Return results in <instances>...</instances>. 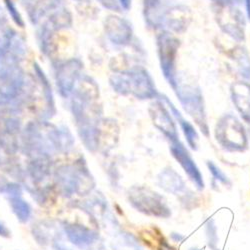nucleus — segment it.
Wrapping results in <instances>:
<instances>
[{
  "label": "nucleus",
  "mask_w": 250,
  "mask_h": 250,
  "mask_svg": "<svg viewBox=\"0 0 250 250\" xmlns=\"http://www.w3.org/2000/svg\"><path fill=\"white\" fill-rule=\"evenodd\" d=\"M110 84L116 92L122 95L132 94L137 99H153L159 96L152 77L141 67L112 75Z\"/></svg>",
  "instance_id": "nucleus-1"
},
{
  "label": "nucleus",
  "mask_w": 250,
  "mask_h": 250,
  "mask_svg": "<svg viewBox=\"0 0 250 250\" xmlns=\"http://www.w3.org/2000/svg\"><path fill=\"white\" fill-rule=\"evenodd\" d=\"M215 137L221 146L229 151H243L247 148V134L243 124L231 113L219 118L215 126Z\"/></svg>",
  "instance_id": "nucleus-2"
},
{
  "label": "nucleus",
  "mask_w": 250,
  "mask_h": 250,
  "mask_svg": "<svg viewBox=\"0 0 250 250\" xmlns=\"http://www.w3.org/2000/svg\"><path fill=\"white\" fill-rule=\"evenodd\" d=\"M156 46L160 68L164 78L175 90L178 86L176 60L180 41L173 34L163 31L156 37Z\"/></svg>",
  "instance_id": "nucleus-3"
},
{
  "label": "nucleus",
  "mask_w": 250,
  "mask_h": 250,
  "mask_svg": "<svg viewBox=\"0 0 250 250\" xmlns=\"http://www.w3.org/2000/svg\"><path fill=\"white\" fill-rule=\"evenodd\" d=\"M174 91L185 112L192 118L206 137L209 136V126H208L204 99L200 88L193 85H181L178 83V86Z\"/></svg>",
  "instance_id": "nucleus-4"
},
{
  "label": "nucleus",
  "mask_w": 250,
  "mask_h": 250,
  "mask_svg": "<svg viewBox=\"0 0 250 250\" xmlns=\"http://www.w3.org/2000/svg\"><path fill=\"white\" fill-rule=\"evenodd\" d=\"M57 187L61 194L70 197L74 194L83 193L90 188L85 186L86 182H90L91 177L87 169L76 167L74 165H63L55 172Z\"/></svg>",
  "instance_id": "nucleus-5"
},
{
  "label": "nucleus",
  "mask_w": 250,
  "mask_h": 250,
  "mask_svg": "<svg viewBox=\"0 0 250 250\" xmlns=\"http://www.w3.org/2000/svg\"><path fill=\"white\" fill-rule=\"evenodd\" d=\"M131 205L140 212L157 217H167L169 213L163 198L144 187H132L128 194Z\"/></svg>",
  "instance_id": "nucleus-6"
},
{
  "label": "nucleus",
  "mask_w": 250,
  "mask_h": 250,
  "mask_svg": "<svg viewBox=\"0 0 250 250\" xmlns=\"http://www.w3.org/2000/svg\"><path fill=\"white\" fill-rule=\"evenodd\" d=\"M218 10L220 11L217 15V21L220 28L238 42L243 41L245 38V18L243 13L235 6H218Z\"/></svg>",
  "instance_id": "nucleus-7"
},
{
  "label": "nucleus",
  "mask_w": 250,
  "mask_h": 250,
  "mask_svg": "<svg viewBox=\"0 0 250 250\" xmlns=\"http://www.w3.org/2000/svg\"><path fill=\"white\" fill-rule=\"evenodd\" d=\"M158 100L152 103L149 107V113L155 126L167 137L170 142L179 140L177 127L175 122L170 115V110L165 105V103L157 98Z\"/></svg>",
  "instance_id": "nucleus-8"
},
{
  "label": "nucleus",
  "mask_w": 250,
  "mask_h": 250,
  "mask_svg": "<svg viewBox=\"0 0 250 250\" xmlns=\"http://www.w3.org/2000/svg\"><path fill=\"white\" fill-rule=\"evenodd\" d=\"M81 69V61L76 58L65 61L57 68L56 84L62 96L68 97L73 92Z\"/></svg>",
  "instance_id": "nucleus-9"
},
{
  "label": "nucleus",
  "mask_w": 250,
  "mask_h": 250,
  "mask_svg": "<svg viewBox=\"0 0 250 250\" xmlns=\"http://www.w3.org/2000/svg\"><path fill=\"white\" fill-rule=\"evenodd\" d=\"M170 151L173 157L179 162L182 166L184 171L189 176V178L196 184L199 189H202L204 187V182L202 179V175L196 166L194 160L189 154L188 150L185 148L184 145L180 142V140L171 142Z\"/></svg>",
  "instance_id": "nucleus-10"
},
{
  "label": "nucleus",
  "mask_w": 250,
  "mask_h": 250,
  "mask_svg": "<svg viewBox=\"0 0 250 250\" xmlns=\"http://www.w3.org/2000/svg\"><path fill=\"white\" fill-rule=\"evenodd\" d=\"M105 32L112 43L125 45L131 40L132 27L126 19L112 15L106 19Z\"/></svg>",
  "instance_id": "nucleus-11"
},
{
  "label": "nucleus",
  "mask_w": 250,
  "mask_h": 250,
  "mask_svg": "<svg viewBox=\"0 0 250 250\" xmlns=\"http://www.w3.org/2000/svg\"><path fill=\"white\" fill-rule=\"evenodd\" d=\"M64 232L68 240L80 249H87L98 240V233L92 229L76 223H65Z\"/></svg>",
  "instance_id": "nucleus-12"
},
{
  "label": "nucleus",
  "mask_w": 250,
  "mask_h": 250,
  "mask_svg": "<svg viewBox=\"0 0 250 250\" xmlns=\"http://www.w3.org/2000/svg\"><path fill=\"white\" fill-rule=\"evenodd\" d=\"M231 100L243 121L250 124V83L234 82L230 87Z\"/></svg>",
  "instance_id": "nucleus-13"
},
{
  "label": "nucleus",
  "mask_w": 250,
  "mask_h": 250,
  "mask_svg": "<svg viewBox=\"0 0 250 250\" xmlns=\"http://www.w3.org/2000/svg\"><path fill=\"white\" fill-rule=\"evenodd\" d=\"M159 96L161 98H159L160 100H162L166 105H167V107L169 108L171 114L173 115V117L176 119V121L179 123L180 127L186 137V140H187V143H188V145L190 146L191 149L193 150H197L198 148V141H199V136H198V133L196 131V129L194 128L193 125L189 122L187 121L183 115L180 113V111L174 106V104L168 99V97H166L165 95H161L159 94Z\"/></svg>",
  "instance_id": "nucleus-14"
},
{
  "label": "nucleus",
  "mask_w": 250,
  "mask_h": 250,
  "mask_svg": "<svg viewBox=\"0 0 250 250\" xmlns=\"http://www.w3.org/2000/svg\"><path fill=\"white\" fill-rule=\"evenodd\" d=\"M22 78L15 71L0 75V104H6L14 99L22 87Z\"/></svg>",
  "instance_id": "nucleus-15"
},
{
  "label": "nucleus",
  "mask_w": 250,
  "mask_h": 250,
  "mask_svg": "<svg viewBox=\"0 0 250 250\" xmlns=\"http://www.w3.org/2000/svg\"><path fill=\"white\" fill-rule=\"evenodd\" d=\"M145 21L151 27H159L165 22L167 10L163 5V0H144Z\"/></svg>",
  "instance_id": "nucleus-16"
},
{
  "label": "nucleus",
  "mask_w": 250,
  "mask_h": 250,
  "mask_svg": "<svg viewBox=\"0 0 250 250\" xmlns=\"http://www.w3.org/2000/svg\"><path fill=\"white\" fill-rule=\"evenodd\" d=\"M28 173L35 183L43 182L49 175L47 156H38L28 165Z\"/></svg>",
  "instance_id": "nucleus-17"
},
{
  "label": "nucleus",
  "mask_w": 250,
  "mask_h": 250,
  "mask_svg": "<svg viewBox=\"0 0 250 250\" xmlns=\"http://www.w3.org/2000/svg\"><path fill=\"white\" fill-rule=\"evenodd\" d=\"M159 182L165 190L172 193L179 192L183 188V182L180 179V176L173 169H167L161 172Z\"/></svg>",
  "instance_id": "nucleus-18"
},
{
  "label": "nucleus",
  "mask_w": 250,
  "mask_h": 250,
  "mask_svg": "<svg viewBox=\"0 0 250 250\" xmlns=\"http://www.w3.org/2000/svg\"><path fill=\"white\" fill-rule=\"evenodd\" d=\"M15 37L13 30L7 24V19L0 9V53L6 52Z\"/></svg>",
  "instance_id": "nucleus-19"
},
{
  "label": "nucleus",
  "mask_w": 250,
  "mask_h": 250,
  "mask_svg": "<svg viewBox=\"0 0 250 250\" xmlns=\"http://www.w3.org/2000/svg\"><path fill=\"white\" fill-rule=\"evenodd\" d=\"M9 203L13 213L20 222L24 223L29 220L31 216V207L21 196L9 198Z\"/></svg>",
  "instance_id": "nucleus-20"
},
{
  "label": "nucleus",
  "mask_w": 250,
  "mask_h": 250,
  "mask_svg": "<svg viewBox=\"0 0 250 250\" xmlns=\"http://www.w3.org/2000/svg\"><path fill=\"white\" fill-rule=\"evenodd\" d=\"M60 0H36V3L33 4V7L30 12V17L33 22H37L46 12L59 7Z\"/></svg>",
  "instance_id": "nucleus-21"
},
{
  "label": "nucleus",
  "mask_w": 250,
  "mask_h": 250,
  "mask_svg": "<svg viewBox=\"0 0 250 250\" xmlns=\"http://www.w3.org/2000/svg\"><path fill=\"white\" fill-rule=\"evenodd\" d=\"M110 250H141L136 240L130 234H119L110 245Z\"/></svg>",
  "instance_id": "nucleus-22"
},
{
  "label": "nucleus",
  "mask_w": 250,
  "mask_h": 250,
  "mask_svg": "<svg viewBox=\"0 0 250 250\" xmlns=\"http://www.w3.org/2000/svg\"><path fill=\"white\" fill-rule=\"evenodd\" d=\"M234 58L241 75L246 79H250V56L247 50L244 47L237 48L234 52Z\"/></svg>",
  "instance_id": "nucleus-23"
},
{
  "label": "nucleus",
  "mask_w": 250,
  "mask_h": 250,
  "mask_svg": "<svg viewBox=\"0 0 250 250\" xmlns=\"http://www.w3.org/2000/svg\"><path fill=\"white\" fill-rule=\"evenodd\" d=\"M0 192L4 193L9 198L19 197L22 194V189L19 184L14 182L5 181L2 185H0Z\"/></svg>",
  "instance_id": "nucleus-24"
},
{
  "label": "nucleus",
  "mask_w": 250,
  "mask_h": 250,
  "mask_svg": "<svg viewBox=\"0 0 250 250\" xmlns=\"http://www.w3.org/2000/svg\"><path fill=\"white\" fill-rule=\"evenodd\" d=\"M5 7L9 13V15L11 16L13 21L20 27H23L24 26V21H23V18L21 16V14L19 13V11L17 10L14 2L12 0H3Z\"/></svg>",
  "instance_id": "nucleus-25"
},
{
  "label": "nucleus",
  "mask_w": 250,
  "mask_h": 250,
  "mask_svg": "<svg viewBox=\"0 0 250 250\" xmlns=\"http://www.w3.org/2000/svg\"><path fill=\"white\" fill-rule=\"evenodd\" d=\"M207 166L208 168H209L210 172L212 173L213 177L216 179V180H219L220 182L224 183V184H230V182H229L228 178L225 176V174L220 170L219 167H217V166L212 162V161H208L207 162Z\"/></svg>",
  "instance_id": "nucleus-26"
},
{
  "label": "nucleus",
  "mask_w": 250,
  "mask_h": 250,
  "mask_svg": "<svg viewBox=\"0 0 250 250\" xmlns=\"http://www.w3.org/2000/svg\"><path fill=\"white\" fill-rule=\"evenodd\" d=\"M211 1H213L220 7H227V6H236L240 4L241 0H211Z\"/></svg>",
  "instance_id": "nucleus-27"
},
{
  "label": "nucleus",
  "mask_w": 250,
  "mask_h": 250,
  "mask_svg": "<svg viewBox=\"0 0 250 250\" xmlns=\"http://www.w3.org/2000/svg\"><path fill=\"white\" fill-rule=\"evenodd\" d=\"M0 236H2V237H9L10 236L9 229L1 221H0Z\"/></svg>",
  "instance_id": "nucleus-28"
},
{
  "label": "nucleus",
  "mask_w": 250,
  "mask_h": 250,
  "mask_svg": "<svg viewBox=\"0 0 250 250\" xmlns=\"http://www.w3.org/2000/svg\"><path fill=\"white\" fill-rule=\"evenodd\" d=\"M118 1L124 10H128L131 7V0H118Z\"/></svg>",
  "instance_id": "nucleus-29"
},
{
  "label": "nucleus",
  "mask_w": 250,
  "mask_h": 250,
  "mask_svg": "<svg viewBox=\"0 0 250 250\" xmlns=\"http://www.w3.org/2000/svg\"><path fill=\"white\" fill-rule=\"evenodd\" d=\"M53 248H54V250H71V249L65 247L63 244H62V243H61L60 241H58V240H55V241H54V243H53Z\"/></svg>",
  "instance_id": "nucleus-30"
},
{
  "label": "nucleus",
  "mask_w": 250,
  "mask_h": 250,
  "mask_svg": "<svg viewBox=\"0 0 250 250\" xmlns=\"http://www.w3.org/2000/svg\"><path fill=\"white\" fill-rule=\"evenodd\" d=\"M245 3V10H246V16L250 21V0H244Z\"/></svg>",
  "instance_id": "nucleus-31"
},
{
  "label": "nucleus",
  "mask_w": 250,
  "mask_h": 250,
  "mask_svg": "<svg viewBox=\"0 0 250 250\" xmlns=\"http://www.w3.org/2000/svg\"><path fill=\"white\" fill-rule=\"evenodd\" d=\"M192 250H197V249H192Z\"/></svg>",
  "instance_id": "nucleus-32"
},
{
  "label": "nucleus",
  "mask_w": 250,
  "mask_h": 250,
  "mask_svg": "<svg viewBox=\"0 0 250 250\" xmlns=\"http://www.w3.org/2000/svg\"><path fill=\"white\" fill-rule=\"evenodd\" d=\"M77 1H80V0H77Z\"/></svg>",
  "instance_id": "nucleus-33"
}]
</instances>
